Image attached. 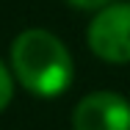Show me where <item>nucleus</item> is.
Here are the masks:
<instances>
[{"instance_id": "nucleus-2", "label": "nucleus", "mask_w": 130, "mask_h": 130, "mask_svg": "<svg viewBox=\"0 0 130 130\" xmlns=\"http://www.w3.org/2000/svg\"><path fill=\"white\" fill-rule=\"evenodd\" d=\"M86 42L108 64H130V0L97 8L86 28Z\"/></svg>"}, {"instance_id": "nucleus-1", "label": "nucleus", "mask_w": 130, "mask_h": 130, "mask_svg": "<svg viewBox=\"0 0 130 130\" xmlns=\"http://www.w3.org/2000/svg\"><path fill=\"white\" fill-rule=\"evenodd\" d=\"M11 72L33 97H58L75 78V64L55 33L28 28L11 42Z\"/></svg>"}, {"instance_id": "nucleus-3", "label": "nucleus", "mask_w": 130, "mask_h": 130, "mask_svg": "<svg viewBox=\"0 0 130 130\" xmlns=\"http://www.w3.org/2000/svg\"><path fill=\"white\" fill-rule=\"evenodd\" d=\"M75 130H130V103L116 91H91L72 111Z\"/></svg>"}, {"instance_id": "nucleus-4", "label": "nucleus", "mask_w": 130, "mask_h": 130, "mask_svg": "<svg viewBox=\"0 0 130 130\" xmlns=\"http://www.w3.org/2000/svg\"><path fill=\"white\" fill-rule=\"evenodd\" d=\"M11 97H14V72L0 61V111L11 103Z\"/></svg>"}, {"instance_id": "nucleus-5", "label": "nucleus", "mask_w": 130, "mask_h": 130, "mask_svg": "<svg viewBox=\"0 0 130 130\" xmlns=\"http://www.w3.org/2000/svg\"><path fill=\"white\" fill-rule=\"evenodd\" d=\"M72 8H80V11H97V8H103L108 3H113V0H67Z\"/></svg>"}]
</instances>
